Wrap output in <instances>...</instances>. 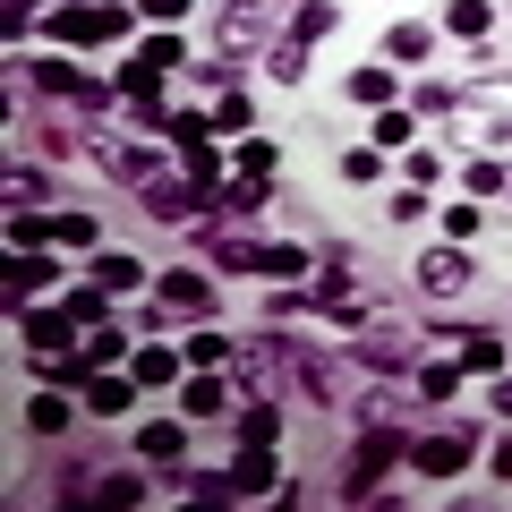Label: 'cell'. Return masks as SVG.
<instances>
[{
    "instance_id": "cell-33",
    "label": "cell",
    "mask_w": 512,
    "mask_h": 512,
    "mask_svg": "<svg viewBox=\"0 0 512 512\" xmlns=\"http://www.w3.org/2000/svg\"><path fill=\"white\" fill-rule=\"evenodd\" d=\"M222 43H231V52H248V43H256V18H248V9H231V18H222Z\"/></svg>"
},
{
    "instance_id": "cell-9",
    "label": "cell",
    "mask_w": 512,
    "mask_h": 512,
    "mask_svg": "<svg viewBox=\"0 0 512 512\" xmlns=\"http://www.w3.org/2000/svg\"><path fill=\"white\" fill-rule=\"evenodd\" d=\"M120 94H137V103H146L154 120H163V103H154V94H163V69H154L146 52H137V60H128V69H120Z\"/></svg>"
},
{
    "instance_id": "cell-5",
    "label": "cell",
    "mask_w": 512,
    "mask_h": 512,
    "mask_svg": "<svg viewBox=\"0 0 512 512\" xmlns=\"http://www.w3.org/2000/svg\"><path fill=\"white\" fill-rule=\"evenodd\" d=\"M419 282H427L436 299H453L461 282H470V256H461V248H427V256H419Z\"/></svg>"
},
{
    "instance_id": "cell-14",
    "label": "cell",
    "mask_w": 512,
    "mask_h": 512,
    "mask_svg": "<svg viewBox=\"0 0 512 512\" xmlns=\"http://www.w3.org/2000/svg\"><path fill=\"white\" fill-rule=\"evenodd\" d=\"M26 427H35V436H60V427H69V402H60V393H35V402H26Z\"/></svg>"
},
{
    "instance_id": "cell-19",
    "label": "cell",
    "mask_w": 512,
    "mask_h": 512,
    "mask_svg": "<svg viewBox=\"0 0 512 512\" xmlns=\"http://www.w3.org/2000/svg\"><path fill=\"white\" fill-rule=\"evenodd\" d=\"M180 163H188V180H197V188H214V137H188Z\"/></svg>"
},
{
    "instance_id": "cell-25",
    "label": "cell",
    "mask_w": 512,
    "mask_h": 512,
    "mask_svg": "<svg viewBox=\"0 0 512 512\" xmlns=\"http://www.w3.org/2000/svg\"><path fill=\"white\" fill-rule=\"evenodd\" d=\"M188 359H197V367H222V359H231V333H197V342H188Z\"/></svg>"
},
{
    "instance_id": "cell-36",
    "label": "cell",
    "mask_w": 512,
    "mask_h": 512,
    "mask_svg": "<svg viewBox=\"0 0 512 512\" xmlns=\"http://www.w3.org/2000/svg\"><path fill=\"white\" fill-rule=\"evenodd\" d=\"M495 478H512V436H504V444H495Z\"/></svg>"
},
{
    "instance_id": "cell-17",
    "label": "cell",
    "mask_w": 512,
    "mask_h": 512,
    "mask_svg": "<svg viewBox=\"0 0 512 512\" xmlns=\"http://www.w3.org/2000/svg\"><path fill=\"white\" fill-rule=\"evenodd\" d=\"M137 453H146V461H180V427H171V419H154L146 436H137Z\"/></svg>"
},
{
    "instance_id": "cell-13",
    "label": "cell",
    "mask_w": 512,
    "mask_h": 512,
    "mask_svg": "<svg viewBox=\"0 0 512 512\" xmlns=\"http://www.w3.org/2000/svg\"><path fill=\"white\" fill-rule=\"evenodd\" d=\"M128 384H137V376H128ZM128 384H120V376H94V384H86V410L120 419V410H128Z\"/></svg>"
},
{
    "instance_id": "cell-1",
    "label": "cell",
    "mask_w": 512,
    "mask_h": 512,
    "mask_svg": "<svg viewBox=\"0 0 512 512\" xmlns=\"http://www.w3.org/2000/svg\"><path fill=\"white\" fill-rule=\"evenodd\" d=\"M52 35L60 43H120L128 9H52Z\"/></svg>"
},
{
    "instance_id": "cell-35",
    "label": "cell",
    "mask_w": 512,
    "mask_h": 512,
    "mask_svg": "<svg viewBox=\"0 0 512 512\" xmlns=\"http://www.w3.org/2000/svg\"><path fill=\"white\" fill-rule=\"evenodd\" d=\"M137 9H146V18H163V26H180V9H188V0H137Z\"/></svg>"
},
{
    "instance_id": "cell-7",
    "label": "cell",
    "mask_w": 512,
    "mask_h": 512,
    "mask_svg": "<svg viewBox=\"0 0 512 512\" xmlns=\"http://www.w3.org/2000/svg\"><path fill=\"white\" fill-rule=\"evenodd\" d=\"M410 461H419L427 478H453L461 461H470V436H419V444H410Z\"/></svg>"
},
{
    "instance_id": "cell-23",
    "label": "cell",
    "mask_w": 512,
    "mask_h": 512,
    "mask_svg": "<svg viewBox=\"0 0 512 512\" xmlns=\"http://www.w3.org/2000/svg\"><path fill=\"white\" fill-rule=\"evenodd\" d=\"M350 94H359V103H393V69H359Z\"/></svg>"
},
{
    "instance_id": "cell-4",
    "label": "cell",
    "mask_w": 512,
    "mask_h": 512,
    "mask_svg": "<svg viewBox=\"0 0 512 512\" xmlns=\"http://www.w3.org/2000/svg\"><path fill=\"white\" fill-rule=\"evenodd\" d=\"M146 214H154V222H188V214H205V188H197V180H180V188H171V180H146Z\"/></svg>"
},
{
    "instance_id": "cell-15",
    "label": "cell",
    "mask_w": 512,
    "mask_h": 512,
    "mask_svg": "<svg viewBox=\"0 0 512 512\" xmlns=\"http://www.w3.org/2000/svg\"><path fill=\"white\" fill-rule=\"evenodd\" d=\"M444 26H453V35H487L495 9H487V0H453V9H444Z\"/></svg>"
},
{
    "instance_id": "cell-3",
    "label": "cell",
    "mask_w": 512,
    "mask_h": 512,
    "mask_svg": "<svg viewBox=\"0 0 512 512\" xmlns=\"http://www.w3.org/2000/svg\"><path fill=\"white\" fill-rule=\"evenodd\" d=\"M402 453H410V444L393 436V427H376V436L359 444V461H350V495H367V487H376V478L393 470V461H402Z\"/></svg>"
},
{
    "instance_id": "cell-37",
    "label": "cell",
    "mask_w": 512,
    "mask_h": 512,
    "mask_svg": "<svg viewBox=\"0 0 512 512\" xmlns=\"http://www.w3.org/2000/svg\"><path fill=\"white\" fill-rule=\"evenodd\" d=\"M9 9H26V0H9Z\"/></svg>"
},
{
    "instance_id": "cell-30",
    "label": "cell",
    "mask_w": 512,
    "mask_h": 512,
    "mask_svg": "<svg viewBox=\"0 0 512 512\" xmlns=\"http://www.w3.org/2000/svg\"><path fill=\"white\" fill-rule=\"evenodd\" d=\"M52 239H60V248H86L94 222H86V214H52Z\"/></svg>"
},
{
    "instance_id": "cell-22",
    "label": "cell",
    "mask_w": 512,
    "mask_h": 512,
    "mask_svg": "<svg viewBox=\"0 0 512 512\" xmlns=\"http://www.w3.org/2000/svg\"><path fill=\"white\" fill-rule=\"evenodd\" d=\"M146 274V265H137V256H94V282H111V291H128V282Z\"/></svg>"
},
{
    "instance_id": "cell-27",
    "label": "cell",
    "mask_w": 512,
    "mask_h": 512,
    "mask_svg": "<svg viewBox=\"0 0 512 512\" xmlns=\"http://www.w3.org/2000/svg\"><path fill=\"white\" fill-rule=\"evenodd\" d=\"M120 350H128V333H111V325H103V333H94V342H86V359H94V376H103V367H111V359H120Z\"/></svg>"
},
{
    "instance_id": "cell-6",
    "label": "cell",
    "mask_w": 512,
    "mask_h": 512,
    "mask_svg": "<svg viewBox=\"0 0 512 512\" xmlns=\"http://www.w3.org/2000/svg\"><path fill=\"white\" fill-rule=\"evenodd\" d=\"M69 325H77V316H52V308H26V316H18L26 350H43V359H60V350H69Z\"/></svg>"
},
{
    "instance_id": "cell-31",
    "label": "cell",
    "mask_w": 512,
    "mask_h": 512,
    "mask_svg": "<svg viewBox=\"0 0 512 512\" xmlns=\"http://www.w3.org/2000/svg\"><path fill=\"white\" fill-rule=\"evenodd\" d=\"M239 171H248V180H265V171H274V146H265V137H248V146H239Z\"/></svg>"
},
{
    "instance_id": "cell-8",
    "label": "cell",
    "mask_w": 512,
    "mask_h": 512,
    "mask_svg": "<svg viewBox=\"0 0 512 512\" xmlns=\"http://www.w3.org/2000/svg\"><path fill=\"white\" fill-rule=\"evenodd\" d=\"M43 282H52V256H43V248L35 256H9V299H18V308L43 291Z\"/></svg>"
},
{
    "instance_id": "cell-20",
    "label": "cell",
    "mask_w": 512,
    "mask_h": 512,
    "mask_svg": "<svg viewBox=\"0 0 512 512\" xmlns=\"http://www.w3.org/2000/svg\"><path fill=\"white\" fill-rule=\"evenodd\" d=\"M274 402H248V410H239V436H248V444H274Z\"/></svg>"
},
{
    "instance_id": "cell-10",
    "label": "cell",
    "mask_w": 512,
    "mask_h": 512,
    "mask_svg": "<svg viewBox=\"0 0 512 512\" xmlns=\"http://www.w3.org/2000/svg\"><path fill=\"white\" fill-rule=\"evenodd\" d=\"M205 299H214V291H205L197 274H163V316H171V308H180V316H205Z\"/></svg>"
},
{
    "instance_id": "cell-21",
    "label": "cell",
    "mask_w": 512,
    "mask_h": 512,
    "mask_svg": "<svg viewBox=\"0 0 512 512\" xmlns=\"http://www.w3.org/2000/svg\"><path fill=\"white\" fill-rule=\"evenodd\" d=\"M103 299H111V282H86V291H69V316L77 325H103Z\"/></svg>"
},
{
    "instance_id": "cell-26",
    "label": "cell",
    "mask_w": 512,
    "mask_h": 512,
    "mask_svg": "<svg viewBox=\"0 0 512 512\" xmlns=\"http://www.w3.org/2000/svg\"><path fill=\"white\" fill-rule=\"evenodd\" d=\"M419 384L436 393V402H453V384H461V367L453 359H436V367H419Z\"/></svg>"
},
{
    "instance_id": "cell-18",
    "label": "cell",
    "mask_w": 512,
    "mask_h": 512,
    "mask_svg": "<svg viewBox=\"0 0 512 512\" xmlns=\"http://www.w3.org/2000/svg\"><path fill=\"white\" fill-rule=\"evenodd\" d=\"M180 402H188V419H214V410H222V384H214V376H188Z\"/></svg>"
},
{
    "instance_id": "cell-11",
    "label": "cell",
    "mask_w": 512,
    "mask_h": 512,
    "mask_svg": "<svg viewBox=\"0 0 512 512\" xmlns=\"http://www.w3.org/2000/svg\"><path fill=\"white\" fill-rule=\"evenodd\" d=\"M231 487H239V495H265V487H274V461H265V444H248V453L231 461Z\"/></svg>"
},
{
    "instance_id": "cell-16",
    "label": "cell",
    "mask_w": 512,
    "mask_h": 512,
    "mask_svg": "<svg viewBox=\"0 0 512 512\" xmlns=\"http://www.w3.org/2000/svg\"><path fill=\"white\" fill-rule=\"evenodd\" d=\"M128 376H137V384H171V376H180V359H171V350H137Z\"/></svg>"
},
{
    "instance_id": "cell-2",
    "label": "cell",
    "mask_w": 512,
    "mask_h": 512,
    "mask_svg": "<svg viewBox=\"0 0 512 512\" xmlns=\"http://www.w3.org/2000/svg\"><path fill=\"white\" fill-rule=\"evenodd\" d=\"M26 77H35L43 94H69V103H111V86H103V77L69 69V60H35V69H26Z\"/></svg>"
},
{
    "instance_id": "cell-24",
    "label": "cell",
    "mask_w": 512,
    "mask_h": 512,
    "mask_svg": "<svg viewBox=\"0 0 512 512\" xmlns=\"http://www.w3.org/2000/svg\"><path fill=\"white\" fill-rule=\"evenodd\" d=\"M214 128H222V137H239V128H248V94H222V103H214Z\"/></svg>"
},
{
    "instance_id": "cell-29",
    "label": "cell",
    "mask_w": 512,
    "mask_h": 512,
    "mask_svg": "<svg viewBox=\"0 0 512 512\" xmlns=\"http://www.w3.org/2000/svg\"><path fill=\"white\" fill-rule=\"evenodd\" d=\"M274 77H291V86H299V77H308V43H299V35L282 43V52H274Z\"/></svg>"
},
{
    "instance_id": "cell-32",
    "label": "cell",
    "mask_w": 512,
    "mask_h": 512,
    "mask_svg": "<svg viewBox=\"0 0 512 512\" xmlns=\"http://www.w3.org/2000/svg\"><path fill=\"white\" fill-rule=\"evenodd\" d=\"M325 26H333V9H325V0H308V9H299V26H291V35H299V43H316V35H325Z\"/></svg>"
},
{
    "instance_id": "cell-28",
    "label": "cell",
    "mask_w": 512,
    "mask_h": 512,
    "mask_svg": "<svg viewBox=\"0 0 512 512\" xmlns=\"http://www.w3.org/2000/svg\"><path fill=\"white\" fill-rule=\"evenodd\" d=\"M146 60H154V69H163V77H171V69H188V52H180V35H154V43H146Z\"/></svg>"
},
{
    "instance_id": "cell-34",
    "label": "cell",
    "mask_w": 512,
    "mask_h": 512,
    "mask_svg": "<svg viewBox=\"0 0 512 512\" xmlns=\"http://www.w3.org/2000/svg\"><path fill=\"white\" fill-rule=\"evenodd\" d=\"M393 60H427V26H393Z\"/></svg>"
},
{
    "instance_id": "cell-12",
    "label": "cell",
    "mask_w": 512,
    "mask_h": 512,
    "mask_svg": "<svg viewBox=\"0 0 512 512\" xmlns=\"http://www.w3.org/2000/svg\"><path fill=\"white\" fill-rule=\"evenodd\" d=\"M461 367L495 376V367H504V342H495V333H461Z\"/></svg>"
}]
</instances>
